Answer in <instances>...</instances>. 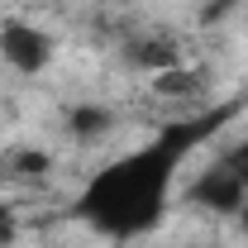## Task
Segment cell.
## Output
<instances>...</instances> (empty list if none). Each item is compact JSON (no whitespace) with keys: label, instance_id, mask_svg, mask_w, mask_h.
Returning <instances> with one entry per match:
<instances>
[{"label":"cell","instance_id":"6da1fadb","mask_svg":"<svg viewBox=\"0 0 248 248\" xmlns=\"http://www.w3.org/2000/svg\"><path fill=\"white\" fill-rule=\"evenodd\" d=\"M0 53H5V62L15 72L33 77V72H43L53 62V38L43 29H33V24H24V19H15V24L0 29Z\"/></svg>","mask_w":248,"mask_h":248},{"label":"cell","instance_id":"7a4b0ae2","mask_svg":"<svg viewBox=\"0 0 248 248\" xmlns=\"http://www.w3.org/2000/svg\"><path fill=\"white\" fill-rule=\"evenodd\" d=\"M196 196H201L205 205H215V210H239L244 196H248V186H244L239 172H210L205 182L196 186Z\"/></svg>","mask_w":248,"mask_h":248},{"label":"cell","instance_id":"3957f363","mask_svg":"<svg viewBox=\"0 0 248 248\" xmlns=\"http://www.w3.org/2000/svg\"><path fill=\"white\" fill-rule=\"evenodd\" d=\"M196 86H201V77L191 67H182V62L153 72V95H162V100H186V95H196Z\"/></svg>","mask_w":248,"mask_h":248},{"label":"cell","instance_id":"277c9868","mask_svg":"<svg viewBox=\"0 0 248 248\" xmlns=\"http://www.w3.org/2000/svg\"><path fill=\"white\" fill-rule=\"evenodd\" d=\"M48 172H53V157L43 153V148H15V153L5 157V177L38 182V177H48Z\"/></svg>","mask_w":248,"mask_h":248},{"label":"cell","instance_id":"5b68a950","mask_svg":"<svg viewBox=\"0 0 248 248\" xmlns=\"http://www.w3.org/2000/svg\"><path fill=\"white\" fill-rule=\"evenodd\" d=\"M110 129H115V115L105 105H77L72 110V134L77 139H105Z\"/></svg>","mask_w":248,"mask_h":248},{"label":"cell","instance_id":"8992f818","mask_svg":"<svg viewBox=\"0 0 248 248\" xmlns=\"http://www.w3.org/2000/svg\"><path fill=\"white\" fill-rule=\"evenodd\" d=\"M0 177H5V162H0Z\"/></svg>","mask_w":248,"mask_h":248}]
</instances>
